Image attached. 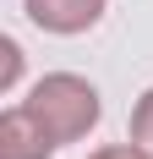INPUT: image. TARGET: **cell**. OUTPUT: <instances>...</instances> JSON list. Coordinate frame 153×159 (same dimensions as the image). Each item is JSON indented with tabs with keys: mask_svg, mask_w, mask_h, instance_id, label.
Masks as SVG:
<instances>
[{
	"mask_svg": "<svg viewBox=\"0 0 153 159\" xmlns=\"http://www.w3.org/2000/svg\"><path fill=\"white\" fill-rule=\"evenodd\" d=\"M88 159H148L137 143H109V148H98V154H88Z\"/></svg>",
	"mask_w": 153,
	"mask_h": 159,
	"instance_id": "obj_6",
	"label": "cell"
},
{
	"mask_svg": "<svg viewBox=\"0 0 153 159\" xmlns=\"http://www.w3.org/2000/svg\"><path fill=\"white\" fill-rule=\"evenodd\" d=\"M131 143L153 159V88L137 99V110H131Z\"/></svg>",
	"mask_w": 153,
	"mask_h": 159,
	"instance_id": "obj_4",
	"label": "cell"
},
{
	"mask_svg": "<svg viewBox=\"0 0 153 159\" xmlns=\"http://www.w3.org/2000/svg\"><path fill=\"white\" fill-rule=\"evenodd\" d=\"M22 104L33 110V121H38L55 143H76V137H88V132L98 126V115H104L98 88H93L88 77H76V71H49V77H38V82L28 88Z\"/></svg>",
	"mask_w": 153,
	"mask_h": 159,
	"instance_id": "obj_1",
	"label": "cell"
},
{
	"mask_svg": "<svg viewBox=\"0 0 153 159\" xmlns=\"http://www.w3.org/2000/svg\"><path fill=\"white\" fill-rule=\"evenodd\" d=\"M22 6L44 33H88L109 0H22Z\"/></svg>",
	"mask_w": 153,
	"mask_h": 159,
	"instance_id": "obj_3",
	"label": "cell"
},
{
	"mask_svg": "<svg viewBox=\"0 0 153 159\" xmlns=\"http://www.w3.org/2000/svg\"><path fill=\"white\" fill-rule=\"evenodd\" d=\"M0 55H6V61H0V88H16V71H22V49H16V39H6Z\"/></svg>",
	"mask_w": 153,
	"mask_h": 159,
	"instance_id": "obj_5",
	"label": "cell"
},
{
	"mask_svg": "<svg viewBox=\"0 0 153 159\" xmlns=\"http://www.w3.org/2000/svg\"><path fill=\"white\" fill-rule=\"evenodd\" d=\"M55 148L60 143L33 121L28 104H11V110L0 115V159H49Z\"/></svg>",
	"mask_w": 153,
	"mask_h": 159,
	"instance_id": "obj_2",
	"label": "cell"
}]
</instances>
